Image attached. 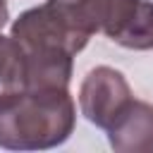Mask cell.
I'll use <instances>...</instances> for the list:
<instances>
[{
	"mask_svg": "<svg viewBox=\"0 0 153 153\" xmlns=\"http://www.w3.org/2000/svg\"><path fill=\"white\" fill-rule=\"evenodd\" d=\"M76 124L69 88H12L0 93V148L48 151L62 146Z\"/></svg>",
	"mask_w": 153,
	"mask_h": 153,
	"instance_id": "1",
	"label": "cell"
},
{
	"mask_svg": "<svg viewBox=\"0 0 153 153\" xmlns=\"http://www.w3.org/2000/svg\"><path fill=\"white\" fill-rule=\"evenodd\" d=\"M131 98L134 96L124 74L108 65L93 67L79 86V110L91 124L100 129H108L131 103Z\"/></svg>",
	"mask_w": 153,
	"mask_h": 153,
	"instance_id": "2",
	"label": "cell"
},
{
	"mask_svg": "<svg viewBox=\"0 0 153 153\" xmlns=\"http://www.w3.org/2000/svg\"><path fill=\"white\" fill-rule=\"evenodd\" d=\"M10 36L24 48H62L72 55L81 53L88 43L86 36L76 33L72 26H67V22L45 2L41 7H31L26 12H22L10 29Z\"/></svg>",
	"mask_w": 153,
	"mask_h": 153,
	"instance_id": "3",
	"label": "cell"
},
{
	"mask_svg": "<svg viewBox=\"0 0 153 153\" xmlns=\"http://www.w3.org/2000/svg\"><path fill=\"white\" fill-rule=\"evenodd\" d=\"M105 131L117 153H153V105L131 98Z\"/></svg>",
	"mask_w": 153,
	"mask_h": 153,
	"instance_id": "4",
	"label": "cell"
},
{
	"mask_svg": "<svg viewBox=\"0 0 153 153\" xmlns=\"http://www.w3.org/2000/svg\"><path fill=\"white\" fill-rule=\"evenodd\" d=\"M72 67H74V55L62 48L24 50L22 88H69Z\"/></svg>",
	"mask_w": 153,
	"mask_h": 153,
	"instance_id": "5",
	"label": "cell"
},
{
	"mask_svg": "<svg viewBox=\"0 0 153 153\" xmlns=\"http://www.w3.org/2000/svg\"><path fill=\"white\" fill-rule=\"evenodd\" d=\"M48 5L72 26L76 33L91 38L93 33H103L115 0H48Z\"/></svg>",
	"mask_w": 153,
	"mask_h": 153,
	"instance_id": "6",
	"label": "cell"
},
{
	"mask_svg": "<svg viewBox=\"0 0 153 153\" xmlns=\"http://www.w3.org/2000/svg\"><path fill=\"white\" fill-rule=\"evenodd\" d=\"M110 41L129 50H151L153 48V2L134 0L124 22L120 24V29Z\"/></svg>",
	"mask_w": 153,
	"mask_h": 153,
	"instance_id": "7",
	"label": "cell"
},
{
	"mask_svg": "<svg viewBox=\"0 0 153 153\" xmlns=\"http://www.w3.org/2000/svg\"><path fill=\"white\" fill-rule=\"evenodd\" d=\"M22 69H24V50L22 45L0 31V93L22 88Z\"/></svg>",
	"mask_w": 153,
	"mask_h": 153,
	"instance_id": "8",
	"label": "cell"
},
{
	"mask_svg": "<svg viewBox=\"0 0 153 153\" xmlns=\"http://www.w3.org/2000/svg\"><path fill=\"white\" fill-rule=\"evenodd\" d=\"M7 19H10V7H7V0H0V31L5 29Z\"/></svg>",
	"mask_w": 153,
	"mask_h": 153,
	"instance_id": "9",
	"label": "cell"
}]
</instances>
